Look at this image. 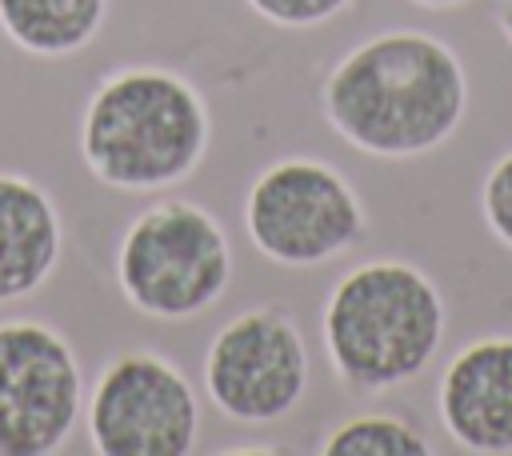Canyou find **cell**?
Wrapping results in <instances>:
<instances>
[{
    "label": "cell",
    "instance_id": "1",
    "mask_svg": "<svg viewBox=\"0 0 512 456\" xmlns=\"http://www.w3.org/2000/svg\"><path fill=\"white\" fill-rule=\"evenodd\" d=\"M320 112L364 156H428L464 124L468 72L452 44L432 32H376L332 64L320 84Z\"/></svg>",
    "mask_w": 512,
    "mask_h": 456
},
{
    "label": "cell",
    "instance_id": "2",
    "mask_svg": "<svg viewBox=\"0 0 512 456\" xmlns=\"http://www.w3.org/2000/svg\"><path fill=\"white\" fill-rule=\"evenodd\" d=\"M212 116L204 92L156 64L108 72L80 112V160L116 192H164L208 156Z\"/></svg>",
    "mask_w": 512,
    "mask_h": 456
},
{
    "label": "cell",
    "instance_id": "3",
    "mask_svg": "<svg viewBox=\"0 0 512 456\" xmlns=\"http://www.w3.org/2000/svg\"><path fill=\"white\" fill-rule=\"evenodd\" d=\"M448 308L436 280L408 260H364L324 296L320 340L332 376L380 396L428 372L444 344Z\"/></svg>",
    "mask_w": 512,
    "mask_h": 456
},
{
    "label": "cell",
    "instance_id": "4",
    "mask_svg": "<svg viewBox=\"0 0 512 456\" xmlns=\"http://www.w3.org/2000/svg\"><path fill=\"white\" fill-rule=\"evenodd\" d=\"M112 268L132 312L148 320H192L224 300L232 244L204 204L168 196L128 220Z\"/></svg>",
    "mask_w": 512,
    "mask_h": 456
},
{
    "label": "cell",
    "instance_id": "5",
    "mask_svg": "<svg viewBox=\"0 0 512 456\" xmlns=\"http://www.w3.org/2000/svg\"><path fill=\"white\" fill-rule=\"evenodd\" d=\"M244 232L280 268H320L364 240L368 212L340 168L316 156H284L248 184Z\"/></svg>",
    "mask_w": 512,
    "mask_h": 456
},
{
    "label": "cell",
    "instance_id": "6",
    "mask_svg": "<svg viewBox=\"0 0 512 456\" xmlns=\"http://www.w3.org/2000/svg\"><path fill=\"white\" fill-rule=\"evenodd\" d=\"M84 428L100 456H188L200 440V396L168 356L132 348L96 372Z\"/></svg>",
    "mask_w": 512,
    "mask_h": 456
},
{
    "label": "cell",
    "instance_id": "7",
    "mask_svg": "<svg viewBox=\"0 0 512 456\" xmlns=\"http://www.w3.org/2000/svg\"><path fill=\"white\" fill-rule=\"evenodd\" d=\"M308 344L280 304H256L216 328L204 348V392L236 424H276L308 392Z\"/></svg>",
    "mask_w": 512,
    "mask_h": 456
},
{
    "label": "cell",
    "instance_id": "8",
    "mask_svg": "<svg viewBox=\"0 0 512 456\" xmlns=\"http://www.w3.org/2000/svg\"><path fill=\"white\" fill-rule=\"evenodd\" d=\"M84 368L44 320H0V456H52L84 416Z\"/></svg>",
    "mask_w": 512,
    "mask_h": 456
},
{
    "label": "cell",
    "instance_id": "9",
    "mask_svg": "<svg viewBox=\"0 0 512 456\" xmlns=\"http://www.w3.org/2000/svg\"><path fill=\"white\" fill-rule=\"evenodd\" d=\"M436 412L456 448L512 456V336L468 340L440 372Z\"/></svg>",
    "mask_w": 512,
    "mask_h": 456
},
{
    "label": "cell",
    "instance_id": "10",
    "mask_svg": "<svg viewBox=\"0 0 512 456\" xmlns=\"http://www.w3.org/2000/svg\"><path fill=\"white\" fill-rule=\"evenodd\" d=\"M60 256L64 220L52 192L24 172H0V304L40 292Z\"/></svg>",
    "mask_w": 512,
    "mask_h": 456
},
{
    "label": "cell",
    "instance_id": "11",
    "mask_svg": "<svg viewBox=\"0 0 512 456\" xmlns=\"http://www.w3.org/2000/svg\"><path fill=\"white\" fill-rule=\"evenodd\" d=\"M108 20V0H0V36L36 60L80 56Z\"/></svg>",
    "mask_w": 512,
    "mask_h": 456
},
{
    "label": "cell",
    "instance_id": "12",
    "mask_svg": "<svg viewBox=\"0 0 512 456\" xmlns=\"http://www.w3.org/2000/svg\"><path fill=\"white\" fill-rule=\"evenodd\" d=\"M320 456H428V436L392 412H360L328 428L316 444Z\"/></svg>",
    "mask_w": 512,
    "mask_h": 456
},
{
    "label": "cell",
    "instance_id": "13",
    "mask_svg": "<svg viewBox=\"0 0 512 456\" xmlns=\"http://www.w3.org/2000/svg\"><path fill=\"white\" fill-rule=\"evenodd\" d=\"M480 216H484L488 232L496 236V244H504L512 252V148L504 156H496L492 168L484 172Z\"/></svg>",
    "mask_w": 512,
    "mask_h": 456
},
{
    "label": "cell",
    "instance_id": "14",
    "mask_svg": "<svg viewBox=\"0 0 512 456\" xmlns=\"http://www.w3.org/2000/svg\"><path fill=\"white\" fill-rule=\"evenodd\" d=\"M272 28H320L344 16L356 0H244Z\"/></svg>",
    "mask_w": 512,
    "mask_h": 456
},
{
    "label": "cell",
    "instance_id": "15",
    "mask_svg": "<svg viewBox=\"0 0 512 456\" xmlns=\"http://www.w3.org/2000/svg\"><path fill=\"white\" fill-rule=\"evenodd\" d=\"M496 28H500L504 40L512 44V0H496Z\"/></svg>",
    "mask_w": 512,
    "mask_h": 456
},
{
    "label": "cell",
    "instance_id": "16",
    "mask_svg": "<svg viewBox=\"0 0 512 456\" xmlns=\"http://www.w3.org/2000/svg\"><path fill=\"white\" fill-rule=\"evenodd\" d=\"M412 4H420V8H460V4H468V0H412Z\"/></svg>",
    "mask_w": 512,
    "mask_h": 456
}]
</instances>
